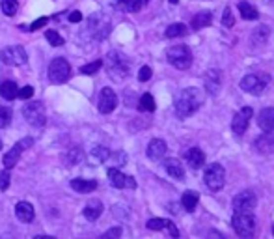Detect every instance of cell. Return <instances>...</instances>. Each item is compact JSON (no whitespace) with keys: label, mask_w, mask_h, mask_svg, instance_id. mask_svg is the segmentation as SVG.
Returning a JSON list of instances; mask_svg holds the SVG:
<instances>
[{"label":"cell","mask_w":274,"mask_h":239,"mask_svg":"<svg viewBox=\"0 0 274 239\" xmlns=\"http://www.w3.org/2000/svg\"><path fill=\"white\" fill-rule=\"evenodd\" d=\"M8 187H9V168H6L0 174V191H6Z\"/></svg>","instance_id":"60d3db41"},{"label":"cell","mask_w":274,"mask_h":239,"mask_svg":"<svg viewBox=\"0 0 274 239\" xmlns=\"http://www.w3.org/2000/svg\"><path fill=\"white\" fill-rule=\"evenodd\" d=\"M86 30H90V34L95 40H103V38H106L110 34V23H108V19H103L101 13H95L93 17H90Z\"/></svg>","instance_id":"30bf717a"},{"label":"cell","mask_w":274,"mask_h":239,"mask_svg":"<svg viewBox=\"0 0 274 239\" xmlns=\"http://www.w3.org/2000/svg\"><path fill=\"white\" fill-rule=\"evenodd\" d=\"M164 170H166L168 176H172L174 179H179V181H183V179H185V168H183V165H181L178 159H166L164 161Z\"/></svg>","instance_id":"ffe728a7"},{"label":"cell","mask_w":274,"mask_h":239,"mask_svg":"<svg viewBox=\"0 0 274 239\" xmlns=\"http://www.w3.org/2000/svg\"><path fill=\"white\" fill-rule=\"evenodd\" d=\"M211 21H213V13H211V11H200V13L194 15L192 28L194 30H202L203 26H209Z\"/></svg>","instance_id":"484cf974"},{"label":"cell","mask_w":274,"mask_h":239,"mask_svg":"<svg viewBox=\"0 0 274 239\" xmlns=\"http://www.w3.org/2000/svg\"><path fill=\"white\" fill-rule=\"evenodd\" d=\"M220 84H222V77L218 69H207V73L203 75V86L209 92L211 96H217L220 92Z\"/></svg>","instance_id":"e0dca14e"},{"label":"cell","mask_w":274,"mask_h":239,"mask_svg":"<svg viewBox=\"0 0 274 239\" xmlns=\"http://www.w3.org/2000/svg\"><path fill=\"white\" fill-rule=\"evenodd\" d=\"M273 234H274V226H273Z\"/></svg>","instance_id":"f907efd6"},{"label":"cell","mask_w":274,"mask_h":239,"mask_svg":"<svg viewBox=\"0 0 274 239\" xmlns=\"http://www.w3.org/2000/svg\"><path fill=\"white\" fill-rule=\"evenodd\" d=\"M0 150H2V138H0Z\"/></svg>","instance_id":"681fc988"},{"label":"cell","mask_w":274,"mask_h":239,"mask_svg":"<svg viewBox=\"0 0 274 239\" xmlns=\"http://www.w3.org/2000/svg\"><path fill=\"white\" fill-rule=\"evenodd\" d=\"M271 82V77L269 75H259V73H248L241 79V88L246 92V94H252V96H261L267 90Z\"/></svg>","instance_id":"277c9868"},{"label":"cell","mask_w":274,"mask_h":239,"mask_svg":"<svg viewBox=\"0 0 274 239\" xmlns=\"http://www.w3.org/2000/svg\"><path fill=\"white\" fill-rule=\"evenodd\" d=\"M258 206V196L254 194V191H241L233 198V213H250Z\"/></svg>","instance_id":"ba28073f"},{"label":"cell","mask_w":274,"mask_h":239,"mask_svg":"<svg viewBox=\"0 0 274 239\" xmlns=\"http://www.w3.org/2000/svg\"><path fill=\"white\" fill-rule=\"evenodd\" d=\"M15 215L19 221L23 223H32L34 217H36V211H34V206L28 204V202H19L15 206Z\"/></svg>","instance_id":"44dd1931"},{"label":"cell","mask_w":274,"mask_h":239,"mask_svg":"<svg viewBox=\"0 0 274 239\" xmlns=\"http://www.w3.org/2000/svg\"><path fill=\"white\" fill-rule=\"evenodd\" d=\"M149 0H118L116 2V6L123 11H129V13H137L140 9L144 8L145 4H147Z\"/></svg>","instance_id":"603a6c76"},{"label":"cell","mask_w":274,"mask_h":239,"mask_svg":"<svg viewBox=\"0 0 274 239\" xmlns=\"http://www.w3.org/2000/svg\"><path fill=\"white\" fill-rule=\"evenodd\" d=\"M166 152H168V146H166V142L164 140H161V138H153L151 142L147 144V157L151 161H161L164 155H166Z\"/></svg>","instance_id":"ac0fdd59"},{"label":"cell","mask_w":274,"mask_h":239,"mask_svg":"<svg viewBox=\"0 0 274 239\" xmlns=\"http://www.w3.org/2000/svg\"><path fill=\"white\" fill-rule=\"evenodd\" d=\"M170 2H172V4H178L179 0H170Z\"/></svg>","instance_id":"c3c4849f"},{"label":"cell","mask_w":274,"mask_h":239,"mask_svg":"<svg viewBox=\"0 0 274 239\" xmlns=\"http://www.w3.org/2000/svg\"><path fill=\"white\" fill-rule=\"evenodd\" d=\"M34 144L32 138H23L21 142H17L11 150H9L6 155H4V167L6 168H13L19 163V159H21V153L26 150V148H30Z\"/></svg>","instance_id":"4fadbf2b"},{"label":"cell","mask_w":274,"mask_h":239,"mask_svg":"<svg viewBox=\"0 0 274 239\" xmlns=\"http://www.w3.org/2000/svg\"><path fill=\"white\" fill-rule=\"evenodd\" d=\"M91 153H93V155H95V157L101 161V163H105V161L108 159V155H110V153H108V150H106V148H103V146H95V148L91 150Z\"/></svg>","instance_id":"f35d334b"},{"label":"cell","mask_w":274,"mask_h":239,"mask_svg":"<svg viewBox=\"0 0 274 239\" xmlns=\"http://www.w3.org/2000/svg\"><path fill=\"white\" fill-rule=\"evenodd\" d=\"M269 34H271V28L267 26V24H263V26H258L256 30H254V34H252V40H258L259 38V45H265L267 40H269Z\"/></svg>","instance_id":"1f68e13d"},{"label":"cell","mask_w":274,"mask_h":239,"mask_svg":"<svg viewBox=\"0 0 274 239\" xmlns=\"http://www.w3.org/2000/svg\"><path fill=\"white\" fill-rule=\"evenodd\" d=\"M81 21H82L81 11H71V13H69V23H81Z\"/></svg>","instance_id":"bcb514c9"},{"label":"cell","mask_w":274,"mask_h":239,"mask_svg":"<svg viewBox=\"0 0 274 239\" xmlns=\"http://www.w3.org/2000/svg\"><path fill=\"white\" fill-rule=\"evenodd\" d=\"M231 226L241 238H252L256 232V217L252 211L250 213H233Z\"/></svg>","instance_id":"8992f818"},{"label":"cell","mask_w":274,"mask_h":239,"mask_svg":"<svg viewBox=\"0 0 274 239\" xmlns=\"http://www.w3.org/2000/svg\"><path fill=\"white\" fill-rule=\"evenodd\" d=\"M198 200H200V194H198V192L196 191H186V192H183L181 204H183V207H185L186 211L190 213V211H194L196 206H198Z\"/></svg>","instance_id":"4316f807"},{"label":"cell","mask_w":274,"mask_h":239,"mask_svg":"<svg viewBox=\"0 0 274 239\" xmlns=\"http://www.w3.org/2000/svg\"><path fill=\"white\" fill-rule=\"evenodd\" d=\"M170 223H172V221H168V219H149L145 226H147L149 230H164V228H168Z\"/></svg>","instance_id":"e575fe53"},{"label":"cell","mask_w":274,"mask_h":239,"mask_svg":"<svg viewBox=\"0 0 274 239\" xmlns=\"http://www.w3.org/2000/svg\"><path fill=\"white\" fill-rule=\"evenodd\" d=\"M203 99H205V94L200 88H185V90H181L176 96V101H174V109H176L178 118L183 120L192 116L194 112L203 105Z\"/></svg>","instance_id":"6da1fadb"},{"label":"cell","mask_w":274,"mask_h":239,"mask_svg":"<svg viewBox=\"0 0 274 239\" xmlns=\"http://www.w3.org/2000/svg\"><path fill=\"white\" fill-rule=\"evenodd\" d=\"M11 121V109L0 105V127H8Z\"/></svg>","instance_id":"8d00e7d4"},{"label":"cell","mask_w":274,"mask_h":239,"mask_svg":"<svg viewBox=\"0 0 274 239\" xmlns=\"http://www.w3.org/2000/svg\"><path fill=\"white\" fill-rule=\"evenodd\" d=\"M99 112L101 114H110L118 107V96L112 88H103L101 96H99Z\"/></svg>","instance_id":"9a60e30c"},{"label":"cell","mask_w":274,"mask_h":239,"mask_svg":"<svg viewBox=\"0 0 274 239\" xmlns=\"http://www.w3.org/2000/svg\"><path fill=\"white\" fill-rule=\"evenodd\" d=\"M168 232H170V236H174V238H178L179 236V232H178V228H176V224L174 223L168 224Z\"/></svg>","instance_id":"7dc6e473"},{"label":"cell","mask_w":274,"mask_h":239,"mask_svg":"<svg viewBox=\"0 0 274 239\" xmlns=\"http://www.w3.org/2000/svg\"><path fill=\"white\" fill-rule=\"evenodd\" d=\"M71 75V67L67 64V60L64 58H54L50 65H48V79L52 80L54 84H62L65 80L69 79Z\"/></svg>","instance_id":"9c48e42d"},{"label":"cell","mask_w":274,"mask_h":239,"mask_svg":"<svg viewBox=\"0 0 274 239\" xmlns=\"http://www.w3.org/2000/svg\"><path fill=\"white\" fill-rule=\"evenodd\" d=\"M185 161L188 163V167L194 168V170H198V168H202L205 165V153L200 150V148H190V150H186L185 152Z\"/></svg>","instance_id":"d6986e66"},{"label":"cell","mask_w":274,"mask_h":239,"mask_svg":"<svg viewBox=\"0 0 274 239\" xmlns=\"http://www.w3.org/2000/svg\"><path fill=\"white\" fill-rule=\"evenodd\" d=\"M129 67H131V64L125 55H121L118 51L108 53V56H106V69H108V73H110L112 79L121 80L123 77H127Z\"/></svg>","instance_id":"7a4b0ae2"},{"label":"cell","mask_w":274,"mask_h":239,"mask_svg":"<svg viewBox=\"0 0 274 239\" xmlns=\"http://www.w3.org/2000/svg\"><path fill=\"white\" fill-rule=\"evenodd\" d=\"M166 38H183V36H186L188 34V26L183 23H174V24H170L168 28H166Z\"/></svg>","instance_id":"f1b7e54d"},{"label":"cell","mask_w":274,"mask_h":239,"mask_svg":"<svg viewBox=\"0 0 274 239\" xmlns=\"http://www.w3.org/2000/svg\"><path fill=\"white\" fill-rule=\"evenodd\" d=\"M239 11H241L242 19H246V21H258L259 19V11L248 2H239Z\"/></svg>","instance_id":"83f0119b"},{"label":"cell","mask_w":274,"mask_h":239,"mask_svg":"<svg viewBox=\"0 0 274 239\" xmlns=\"http://www.w3.org/2000/svg\"><path fill=\"white\" fill-rule=\"evenodd\" d=\"M0 8L4 15L11 17L17 11V0H0Z\"/></svg>","instance_id":"d6a6232c"},{"label":"cell","mask_w":274,"mask_h":239,"mask_svg":"<svg viewBox=\"0 0 274 239\" xmlns=\"http://www.w3.org/2000/svg\"><path fill=\"white\" fill-rule=\"evenodd\" d=\"M101 215H103V204L99 200H91V202L86 204V207H84V217L88 221H97Z\"/></svg>","instance_id":"cb8c5ba5"},{"label":"cell","mask_w":274,"mask_h":239,"mask_svg":"<svg viewBox=\"0 0 274 239\" xmlns=\"http://www.w3.org/2000/svg\"><path fill=\"white\" fill-rule=\"evenodd\" d=\"M252 114H254V111H252L250 107H242L241 111L233 116V120H231V131L237 136L244 135V131L248 129V123H250L252 120Z\"/></svg>","instance_id":"7c38bea8"},{"label":"cell","mask_w":274,"mask_h":239,"mask_svg":"<svg viewBox=\"0 0 274 239\" xmlns=\"http://www.w3.org/2000/svg\"><path fill=\"white\" fill-rule=\"evenodd\" d=\"M254 148H256V152L263 153V155L274 153V131H265L263 135H259L254 140Z\"/></svg>","instance_id":"2e32d148"},{"label":"cell","mask_w":274,"mask_h":239,"mask_svg":"<svg viewBox=\"0 0 274 239\" xmlns=\"http://www.w3.org/2000/svg\"><path fill=\"white\" fill-rule=\"evenodd\" d=\"M23 116L34 127H43L47 123V111H45V105L41 101H32V103L24 105Z\"/></svg>","instance_id":"5b68a950"},{"label":"cell","mask_w":274,"mask_h":239,"mask_svg":"<svg viewBox=\"0 0 274 239\" xmlns=\"http://www.w3.org/2000/svg\"><path fill=\"white\" fill-rule=\"evenodd\" d=\"M203 181L209 187L211 191H220L224 183H226V170L220 163H213L205 168V174H203Z\"/></svg>","instance_id":"52a82bcc"},{"label":"cell","mask_w":274,"mask_h":239,"mask_svg":"<svg viewBox=\"0 0 274 239\" xmlns=\"http://www.w3.org/2000/svg\"><path fill=\"white\" fill-rule=\"evenodd\" d=\"M258 125L263 131H274V109H263L259 112Z\"/></svg>","instance_id":"7402d4cb"},{"label":"cell","mask_w":274,"mask_h":239,"mask_svg":"<svg viewBox=\"0 0 274 239\" xmlns=\"http://www.w3.org/2000/svg\"><path fill=\"white\" fill-rule=\"evenodd\" d=\"M222 23H224V26H233V24H235L233 15H231V8L224 9V15H222Z\"/></svg>","instance_id":"7bdbcfd3"},{"label":"cell","mask_w":274,"mask_h":239,"mask_svg":"<svg viewBox=\"0 0 274 239\" xmlns=\"http://www.w3.org/2000/svg\"><path fill=\"white\" fill-rule=\"evenodd\" d=\"M71 187L77 192H82V194H84V192L95 191L97 181L95 179H82V178H75V179H71Z\"/></svg>","instance_id":"d4e9b609"},{"label":"cell","mask_w":274,"mask_h":239,"mask_svg":"<svg viewBox=\"0 0 274 239\" xmlns=\"http://www.w3.org/2000/svg\"><path fill=\"white\" fill-rule=\"evenodd\" d=\"M32 96H34V88L32 86H24L17 92V97H19V99H30Z\"/></svg>","instance_id":"b9f144b4"},{"label":"cell","mask_w":274,"mask_h":239,"mask_svg":"<svg viewBox=\"0 0 274 239\" xmlns=\"http://www.w3.org/2000/svg\"><path fill=\"white\" fill-rule=\"evenodd\" d=\"M0 60H2V64L6 65H23L28 58H26V53H24V49L21 45H13V47L4 49L0 53Z\"/></svg>","instance_id":"8fae6325"},{"label":"cell","mask_w":274,"mask_h":239,"mask_svg":"<svg viewBox=\"0 0 274 239\" xmlns=\"http://www.w3.org/2000/svg\"><path fill=\"white\" fill-rule=\"evenodd\" d=\"M17 92H19V88H17V84L15 82H11V80L0 84V96L4 97V99H8V101H13V99H15Z\"/></svg>","instance_id":"f546056e"},{"label":"cell","mask_w":274,"mask_h":239,"mask_svg":"<svg viewBox=\"0 0 274 239\" xmlns=\"http://www.w3.org/2000/svg\"><path fill=\"white\" fill-rule=\"evenodd\" d=\"M48 17H41V19H38V21H34L32 24H30V32H34V30H40V28H43L45 24H47Z\"/></svg>","instance_id":"ee69618b"},{"label":"cell","mask_w":274,"mask_h":239,"mask_svg":"<svg viewBox=\"0 0 274 239\" xmlns=\"http://www.w3.org/2000/svg\"><path fill=\"white\" fill-rule=\"evenodd\" d=\"M120 236H121V228H120V226H116V228H112V230L105 232L101 238H103V239H110V238H120Z\"/></svg>","instance_id":"f6af8a7d"},{"label":"cell","mask_w":274,"mask_h":239,"mask_svg":"<svg viewBox=\"0 0 274 239\" xmlns=\"http://www.w3.org/2000/svg\"><path fill=\"white\" fill-rule=\"evenodd\" d=\"M138 109L142 112H153L155 111V99L151 94H144L140 97V103H138Z\"/></svg>","instance_id":"4dcf8cb0"},{"label":"cell","mask_w":274,"mask_h":239,"mask_svg":"<svg viewBox=\"0 0 274 239\" xmlns=\"http://www.w3.org/2000/svg\"><path fill=\"white\" fill-rule=\"evenodd\" d=\"M108 178H110L112 187H116V189H137L135 178L125 176L123 172H120L118 168H108Z\"/></svg>","instance_id":"5bb4252c"},{"label":"cell","mask_w":274,"mask_h":239,"mask_svg":"<svg viewBox=\"0 0 274 239\" xmlns=\"http://www.w3.org/2000/svg\"><path fill=\"white\" fill-rule=\"evenodd\" d=\"M82 161V150L81 148H71L69 150V155H67V163L69 165H75V163H79Z\"/></svg>","instance_id":"74e56055"},{"label":"cell","mask_w":274,"mask_h":239,"mask_svg":"<svg viewBox=\"0 0 274 239\" xmlns=\"http://www.w3.org/2000/svg\"><path fill=\"white\" fill-rule=\"evenodd\" d=\"M151 75H153L151 67H149V65H144V67H140V71H138V80H142V82H147V80L151 79Z\"/></svg>","instance_id":"ab89813d"},{"label":"cell","mask_w":274,"mask_h":239,"mask_svg":"<svg viewBox=\"0 0 274 239\" xmlns=\"http://www.w3.org/2000/svg\"><path fill=\"white\" fill-rule=\"evenodd\" d=\"M166 60L178 69H188L192 65V53L186 45H172L166 51Z\"/></svg>","instance_id":"3957f363"},{"label":"cell","mask_w":274,"mask_h":239,"mask_svg":"<svg viewBox=\"0 0 274 239\" xmlns=\"http://www.w3.org/2000/svg\"><path fill=\"white\" fill-rule=\"evenodd\" d=\"M101 67H103V60H95V62H90V64L82 65L81 73H84V75H95Z\"/></svg>","instance_id":"d590c367"},{"label":"cell","mask_w":274,"mask_h":239,"mask_svg":"<svg viewBox=\"0 0 274 239\" xmlns=\"http://www.w3.org/2000/svg\"><path fill=\"white\" fill-rule=\"evenodd\" d=\"M45 38H47V41L52 47H62V45H64V38H62L56 30H47V32H45Z\"/></svg>","instance_id":"836d02e7"}]
</instances>
